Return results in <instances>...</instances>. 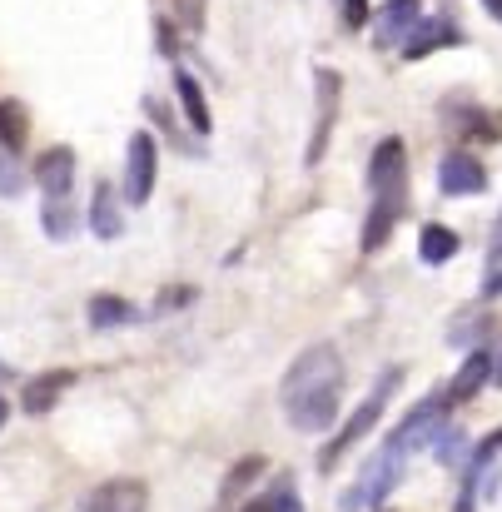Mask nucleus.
Masks as SVG:
<instances>
[{"label": "nucleus", "mask_w": 502, "mask_h": 512, "mask_svg": "<svg viewBox=\"0 0 502 512\" xmlns=\"http://www.w3.org/2000/svg\"><path fill=\"white\" fill-rule=\"evenodd\" d=\"M0 373H5V363H0Z\"/></svg>", "instance_id": "obj_30"}, {"label": "nucleus", "mask_w": 502, "mask_h": 512, "mask_svg": "<svg viewBox=\"0 0 502 512\" xmlns=\"http://www.w3.org/2000/svg\"><path fill=\"white\" fill-rule=\"evenodd\" d=\"M70 229H75V214H70V204H60V199H55V204L45 209V234H55V239H65Z\"/></svg>", "instance_id": "obj_22"}, {"label": "nucleus", "mask_w": 502, "mask_h": 512, "mask_svg": "<svg viewBox=\"0 0 502 512\" xmlns=\"http://www.w3.org/2000/svg\"><path fill=\"white\" fill-rule=\"evenodd\" d=\"M438 189H443L448 199L483 194V189H488V170H483V160H478V155H468V150L443 155V165H438Z\"/></svg>", "instance_id": "obj_8"}, {"label": "nucleus", "mask_w": 502, "mask_h": 512, "mask_svg": "<svg viewBox=\"0 0 502 512\" xmlns=\"http://www.w3.org/2000/svg\"><path fill=\"white\" fill-rule=\"evenodd\" d=\"M493 453H502V428L493 438H483V458H493Z\"/></svg>", "instance_id": "obj_25"}, {"label": "nucleus", "mask_w": 502, "mask_h": 512, "mask_svg": "<svg viewBox=\"0 0 502 512\" xmlns=\"http://www.w3.org/2000/svg\"><path fill=\"white\" fill-rule=\"evenodd\" d=\"M443 418H448V398L433 393V398H423V403L393 428V438H388L383 448H393L398 458H408L413 448H423V443H433V438L443 433Z\"/></svg>", "instance_id": "obj_5"}, {"label": "nucleus", "mask_w": 502, "mask_h": 512, "mask_svg": "<svg viewBox=\"0 0 502 512\" xmlns=\"http://www.w3.org/2000/svg\"><path fill=\"white\" fill-rule=\"evenodd\" d=\"M284 413L299 433H324L338 418V398H343V358L334 343H314L294 358V368L284 373Z\"/></svg>", "instance_id": "obj_1"}, {"label": "nucleus", "mask_w": 502, "mask_h": 512, "mask_svg": "<svg viewBox=\"0 0 502 512\" xmlns=\"http://www.w3.org/2000/svg\"><path fill=\"white\" fill-rule=\"evenodd\" d=\"M458 40H463V30H458V20L443 10V15H423L398 50H403L408 60H423V55H433V50H443V45H458Z\"/></svg>", "instance_id": "obj_10"}, {"label": "nucleus", "mask_w": 502, "mask_h": 512, "mask_svg": "<svg viewBox=\"0 0 502 512\" xmlns=\"http://www.w3.org/2000/svg\"><path fill=\"white\" fill-rule=\"evenodd\" d=\"M393 388H398V368H388V373L378 378V388L363 398V408H353V418L338 428L334 443L319 453V468H324V473H329V468H338V463L348 458V448H358V443H363V438L378 428V418H383V403H388V393H393Z\"/></svg>", "instance_id": "obj_3"}, {"label": "nucleus", "mask_w": 502, "mask_h": 512, "mask_svg": "<svg viewBox=\"0 0 502 512\" xmlns=\"http://www.w3.org/2000/svg\"><path fill=\"white\" fill-rule=\"evenodd\" d=\"M145 508H150V488L140 478H110L80 503V512H145Z\"/></svg>", "instance_id": "obj_9"}, {"label": "nucleus", "mask_w": 502, "mask_h": 512, "mask_svg": "<svg viewBox=\"0 0 502 512\" xmlns=\"http://www.w3.org/2000/svg\"><path fill=\"white\" fill-rule=\"evenodd\" d=\"M493 383H502V358H498V363H493Z\"/></svg>", "instance_id": "obj_28"}, {"label": "nucleus", "mask_w": 502, "mask_h": 512, "mask_svg": "<svg viewBox=\"0 0 502 512\" xmlns=\"http://www.w3.org/2000/svg\"><path fill=\"white\" fill-rule=\"evenodd\" d=\"M493 259H502V214H498V224H493Z\"/></svg>", "instance_id": "obj_26"}, {"label": "nucleus", "mask_w": 502, "mask_h": 512, "mask_svg": "<svg viewBox=\"0 0 502 512\" xmlns=\"http://www.w3.org/2000/svg\"><path fill=\"white\" fill-rule=\"evenodd\" d=\"M174 95H179V105H184V115H189V130L209 135L214 115H209V100H204V90H199V80H194L189 70H174Z\"/></svg>", "instance_id": "obj_13"}, {"label": "nucleus", "mask_w": 502, "mask_h": 512, "mask_svg": "<svg viewBox=\"0 0 502 512\" xmlns=\"http://www.w3.org/2000/svg\"><path fill=\"white\" fill-rule=\"evenodd\" d=\"M488 378H493V358H488V353L478 348V353H468L463 373L453 378V388H448L443 398H448V403H468V398H473V393H478V388H483Z\"/></svg>", "instance_id": "obj_14"}, {"label": "nucleus", "mask_w": 502, "mask_h": 512, "mask_svg": "<svg viewBox=\"0 0 502 512\" xmlns=\"http://www.w3.org/2000/svg\"><path fill=\"white\" fill-rule=\"evenodd\" d=\"M5 413H10V408H5V398H0V428H5Z\"/></svg>", "instance_id": "obj_29"}, {"label": "nucleus", "mask_w": 502, "mask_h": 512, "mask_svg": "<svg viewBox=\"0 0 502 512\" xmlns=\"http://www.w3.org/2000/svg\"><path fill=\"white\" fill-rule=\"evenodd\" d=\"M338 5H343V25H348V30H363V20H373L368 0H338Z\"/></svg>", "instance_id": "obj_23"}, {"label": "nucleus", "mask_w": 502, "mask_h": 512, "mask_svg": "<svg viewBox=\"0 0 502 512\" xmlns=\"http://www.w3.org/2000/svg\"><path fill=\"white\" fill-rule=\"evenodd\" d=\"M483 289H488V294H502V274H493V279H488Z\"/></svg>", "instance_id": "obj_27"}, {"label": "nucleus", "mask_w": 502, "mask_h": 512, "mask_svg": "<svg viewBox=\"0 0 502 512\" xmlns=\"http://www.w3.org/2000/svg\"><path fill=\"white\" fill-rule=\"evenodd\" d=\"M90 229L100 234V239H120V229H125V219H120V209H115V189L110 184H95V199H90Z\"/></svg>", "instance_id": "obj_15"}, {"label": "nucleus", "mask_w": 502, "mask_h": 512, "mask_svg": "<svg viewBox=\"0 0 502 512\" xmlns=\"http://www.w3.org/2000/svg\"><path fill=\"white\" fill-rule=\"evenodd\" d=\"M20 189V174H10V165L0 160V194H15Z\"/></svg>", "instance_id": "obj_24"}, {"label": "nucleus", "mask_w": 502, "mask_h": 512, "mask_svg": "<svg viewBox=\"0 0 502 512\" xmlns=\"http://www.w3.org/2000/svg\"><path fill=\"white\" fill-rule=\"evenodd\" d=\"M418 254H423V264H448V259L458 254V229H448V224H423Z\"/></svg>", "instance_id": "obj_16"}, {"label": "nucleus", "mask_w": 502, "mask_h": 512, "mask_svg": "<svg viewBox=\"0 0 502 512\" xmlns=\"http://www.w3.org/2000/svg\"><path fill=\"white\" fill-rule=\"evenodd\" d=\"M338 100H343L338 70H319V115H314V140H309V150H304L309 165H319L324 150H329V135H334V120H338Z\"/></svg>", "instance_id": "obj_7"}, {"label": "nucleus", "mask_w": 502, "mask_h": 512, "mask_svg": "<svg viewBox=\"0 0 502 512\" xmlns=\"http://www.w3.org/2000/svg\"><path fill=\"white\" fill-rule=\"evenodd\" d=\"M70 388V373L60 368V373H50V378H35V383H25V408L30 413H45V408H55V398Z\"/></svg>", "instance_id": "obj_18"}, {"label": "nucleus", "mask_w": 502, "mask_h": 512, "mask_svg": "<svg viewBox=\"0 0 502 512\" xmlns=\"http://www.w3.org/2000/svg\"><path fill=\"white\" fill-rule=\"evenodd\" d=\"M368 194H373V209L363 219V254L383 249V239L393 234L398 214H403V199H408V150L403 140H378L373 160H368Z\"/></svg>", "instance_id": "obj_2"}, {"label": "nucleus", "mask_w": 502, "mask_h": 512, "mask_svg": "<svg viewBox=\"0 0 502 512\" xmlns=\"http://www.w3.org/2000/svg\"><path fill=\"white\" fill-rule=\"evenodd\" d=\"M35 179H40L45 199H65V194H70V184H75V150H65V145L45 150V155H40V165H35Z\"/></svg>", "instance_id": "obj_12"}, {"label": "nucleus", "mask_w": 502, "mask_h": 512, "mask_svg": "<svg viewBox=\"0 0 502 512\" xmlns=\"http://www.w3.org/2000/svg\"><path fill=\"white\" fill-rule=\"evenodd\" d=\"M25 125H30L25 110H20L15 100H5V105H0V145H5V150H20V145H25Z\"/></svg>", "instance_id": "obj_20"}, {"label": "nucleus", "mask_w": 502, "mask_h": 512, "mask_svg": "<svg viewBox=\"0 0 502 512\" xmlns=\"http://www.w3.org/2000/svg\"><path fill=\"white\" fill-rule=\"evenodd\" d=\"M135 319H140V309L125 304V299H115V294L90 299V324H95V329H125V324H135Z\"/></svg>", "instance_id": "obj_17"}, {"label": "nucleus", "mask_w": 502, "mask_h": 512, "mask_svg": "<svg viewBox=\"0 0 502 512\" xmlns=\"http://www.w3.org/2000/svg\"><path fill=\"white\" fill-rule=\"evenodd\" d=\"M463 448H468V438H463L458 428H448V433H438V438H433V458H438V463H448V468H453V463H463Z\"/></svg>", "instance_id": "obj_21"}, {"label": "nucleus", "mask_w": 502, "mask_h": 512, "mask_svg": "<svg viewBox=\"0 0 502 512\" xmlns=\"http://www.w3.org/2000/svg\"><path fill=\"white\" fill-rule=\"evenodd\" d=\"M244 512H304V503H299L294 483H274L269 493H259L254 503H244Z\"/></svg>", "instance_id": "obj_19"}, {"label": "nucleus", "mask_w": 502, "mask_h": 512, "mask_svg": "<svg viewBox=\"0 0 502 512\" xmlns=\"http://www.w3.org/2000/svg\"><path fill=\"white\" fill-rule=\"evenodd\" d=\"M403 463L408 458H398L393 448H383L378 458H368V468L358 473V483H353V493H343V508L358 512V508H378L393 488H398V478H403Z\"/></svg>", "instance_id": "obj_4"}, {"label": "nucleus", "mask_w": 502, "mask_h": 512, "mask_svg": "<svg viewBox=\"0 0 502 512\" xmlns=\"http://www.w3.org/2000/svg\"><path fill=\"white\" fill-rule=\"evenodd\" d=\"M155 174H160V150L155 140L140 130L125 145V204H145L155 194Z\"/></svg>", "instance_id": "obj_6"}, {"label": "nucleus", "mask_w": 502, "mask_h": 512, "mask_svg": "<svg viewBox=\"0 0 502 512\" xmlns=\"http://www.w3.org/2000/svg\"><path fill=\"white\" fill-rule=\"evenodd\" d=\"M418 20H423V0H388L378 10V30H373L378 35V50H398Z\"/></svg>", "instance_id": "obj_11"}]
</instances>
